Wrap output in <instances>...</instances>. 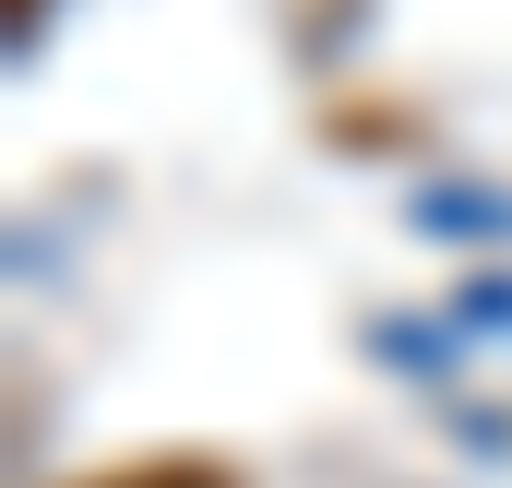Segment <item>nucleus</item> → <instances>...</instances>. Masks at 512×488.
I'll return each mask as SVG.
<instances>
[{
  "label": "nucleus",
  "mask_w": 512,
  "mask_h": 488,
  "mask_svg": "<svg viewBox=\"0 0 512 488\" xmlns=\"http://www.w3.org/2000/svg\"><path fill=\"white\" fill-rule=\"evenodd\" d=\"M84 488H239L215 453H155V465H108V477H84Z\"/></svg>",
  "instance_id": "f257e3e1"
}]
</instances>
